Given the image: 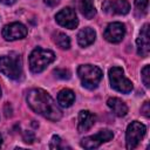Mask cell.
Listing matches in <instances>:
<instances>
[{
  "mask_svg": "<svg viewBox=\"0 0 150 150\" xmlns=\"http://www.w3.org/2000/svg\"><path fill=\"white\" fill-rule=\"evenodd\" d=\"M26 100L29 108L34 112L43 116L49 121L56 122L62 117V111L57 107L56 102L43 89H40V88L30 89L27 93Z\"/></svg>",
  "mask_w": 150,
  "mask_h": 150,
  "instance_id": "6da1fadb",
  "label": "cell"
},
{
  "mask_svg": "<svg viewBox=\"0 0 150 150\" xmlns=\"http://www.w3.org/2000/svg\"><path fill=\"white\" fill-rule=\"evenodd\" d=\"M0 73L12 80H20L23 75L22 59L20 54L12 52L7 55L0 56Z\"/></svg>",
  "mask_w": 150,
  "mask_h": 150,
  "instance_id": "7a4b0ae2",
  "label": "cell"
},
{
  "mask_svg": "<svg viewBox=\"0 0 150 150\" xmlns=\"http://www.w3.org/2000/svg\"><path fill=\"white\" fill-rule=\"evenodd\" d=\"M55 60V54L49 49L36 47L29 55V68L34 74H39L46 69Z\"/></svg>",
  "mask_w": 150,
  "mask_h": 150,
  "instance_id": "3957f363",
  "label": "cell"
},
{
  "mask_svg": "<svg viewBox=\"0 0 150 150\" xmlns=\"http://www.w3.org/2000/svg\"><path fill=\"white\" fill-rule=\"evenodd\" d=\"M77 75L81 83L87 89H95L100 81L102 80V70L97 66L93 64H81L77 68Z\"/></svg>",
  "mask_w": 150,
  "mask_h": 150,
  "instance_id": "277c9868",
  "label": "cell"
},
{
  "mask_svg": "<svg viewBox=\"0 0 150 150\" xmlns=\"http://www.w3.org/2000/svg\"><path fill=\"white\" fill-rule=\"evenodd\" d=\"M110 86L123 94H129L132 90V82L124 76V71L121 67H112L109 69Z\"/></svg>",
  "mask_w": 150,
  "mask_h": 150,
  "instance_id": "5b68a950",
  "label": "cell"
},
{
  "mask_svg": "<svg viewBox=\"0 0 150 150\" xmlns=\"http://www.w3.org/2000/svg\"><path fill=\"white\" fill-rule=\"evenodd\" d=\"M146 132V128L143 123L138 122V121H134L131 122L125 131V144H127V149H135L138 143L142 141V138L144 137Z\"/></svg>",
  "mask_w": 150,
  "mask_h": 150,
  "instance_id": "8992f818",
  "label": "cell"
},
{
  "mask_svg": "<svg viewBox=\"0 0 150 150\" xmlns=\"http://www.w3.org/2000/svg\"><path fill=\"white\" fill-rule=\"evenodd\" d=\"M112 137H114V132L111 130L102 129L93 136H87V137L82 138L81 139V146H83L86 149H96L102 143L109 142L110 139H112Z\"/></svg>",
  "mask_w": 150,
  "mask_h": 150,
  "instance_id": "52a82bcc",
  "label": "cell"
},
{
  "mask_svg": "<svg viewBox=\"0 0 150 150\" xmlns=\"http://www.w3.org/2000/svg\"><path fill=\"white\" fill-rule=\"evenodd\" d=\"M28 33V29L21 22H12L2 28V36L7 41H15L23 39Z\"/></svg>",
  "mask_w": 150,
  "mask_h": 150,
  "instance_id": "ba28073f",
  "label": "cell"
},
{
  "mask_svg": "<svg viewBox=\"0 0 150 150\" xmlns=\"http://www.w3.org/2000/svg\"><path fill=\"white\" fill-rule=\"evenodd\" d=\"M55 20L60 26L66 27L68 29H74L79 25V20H77L76 13L70 7H66V8L61 9L59 13H56Z\"/></svg>",
  "mask_w": 150,
  "mask_h": 150,
  "instance_id": "9c48e42d",
  "label": "cell"
},
{
  "mask_svg": "<svg viewBox=\"0 0 150 150\" xmlns=\"http://www.w3.org/2000/svg\"><path fill=\"white\" fill-rule=\"evenodd\" d=\"M125 35V27L122 22H111L107 26L103 36L107 41L111 43H118L123 40Z\"/></svg>",
  "mask_w": 150,
  "mask_h": 150,
  "instance_id": "30bf717a",
  "label": "cell"
},
{
  "mask_svg": "<svg viewBox=\"0 0 150 150\" xmlns=\"http://www.w3.org/2000/svg\"><path fill=\"white\" fill-rule=\"evenodd\" d=\"M102 8L107 14L124 15L130 11V4L128 0H105L102 4Z\"/></svg>",
  "mask_w": 150,
  "mask_h": 150,
  "instance_id": "8fae6325",
  "label": "cell"
},
{
  "mask_svg": "<svg viewBox=\"0 0 150 150\" xmlns=\"http://www.w3.org/2000/svg\"><path fill=\"white\" fill-rule=\"evenodd\" d=\"M137 43V53L142 57H146L150 52V34H149V25L145 23L139 32V35L136 40Z\"/></svg>",
  "mask_w": 150,
  "mask_h": 150,
  "instance_id": "7c38bea8",
  "label": "cell"
},
{
  "mask_svg": "<svg viewBox=\"0 0 150 150\" xmlns=\"http://www.w3.org/2000/svg\"><path fill=\"white\" fill-rule=\"evenodd\" d=\"M96 121V116L90 112L89 110H81L79 112V120H77V131L84 132L88 131Z\"/></svg>",
  "mask_w": 150,
  "mask_h": 150,
  "instance_id": "4fadbf2b",
  "label": "cell"
},
{
  "mask_svg": "<svg viewBox=\"0 0 150 150\" xmlns=\"http://www.w3.org/2000/svg\"><path fill=\"white\" fill-rule=\"evenodd\" d=\"M95 38H96L95 30L93 28H90V27H86V28H82L79 32V34H77V43L81 47H88L95 41Z\"/></svg>",
  "mask_w": 150,
  "mask_h": 150,
  "instance_id": "5bb4252c",
  "label": "cell"
},
{
  "mask_svg": "<svg viewBox=\"0 0 150 150\" xmlns=\"http://www.w3.org/2000/svg\"><path fill=\"white\" fill-rule=\"evenodd\" d=\"M107 104H108V107L111 109V111H112L116 116H118V117H123V116H125L127 112H128V107H127V104H125L122 100H120V98H117V97H110V98H108Z\"/></svg>",
  "mask_w": 150,
  "mask_h": 150,
  "instance_id": "9a60e30c",
  "label": "cell"
},
{
  "mask_svg": "<svg viewBox=\"0 0 150 150\" xmlns=\"http://www.w3.org/2000/svg\"><path fill=\"white\" fill-rule=\"evenodd\" d=\"M75 101V94L70 89H62L57 94V103L63 108L70 107Z\"/></svg>",
  "mask_w": 150,
  "mask_h": 150,
  "instance_id": "2e32d148",
  "label": "cell"
},
{
  "mask_svg": "<svg viewBox=\"0 0 150 150\" xmlns=\"http://www.w3.org/2000/svg\"><path fill=\"white\" fill-rule=\"evenodd\" d=\"M80 11L82 15L87 19H93L96 14V9L93 0H81L80 1Z\"/></svg>",
  "mask_w": 150,
  "mask_h": 150,
  "instance_id": "e0dca14e",
  "label": "cell"
},
{
  "mask_svg": "<svg viewBox=\"0 0 150 150\" xmlns=\"http://www.w3.org/2000/svg\"><path fill=\"white\" fill-rule=\"evenodd\" d=\"M53 40L56 43L57 47H60L61 49H69L70 48V39L61 32H57L53 35Z\"/></svg>",
  "mask_w": 150,
  "mask_h": 150,
  "instance_id": "ac0fdd59",
  "label": "cell"
},
{
  "mask_svg": "<svg viewBox=\"0 0 150 150\" xmlns=\"http://www.w3.org/2000/svg\"><path fill=\"white\" fill-rule=\"evenodd\" d=\"M148 5H149V0H135L134 1L135 16H137V18L144 16L148 11Z\"/></svg>",
  "mask_w": 150,
  "mask_h": 150,
  "instance_id": "d6986e66",
  "label": "cell"
},
{
  "mask_svg": "<svg viewBox=\"0 0 150 150\" xmlns=\"http://www.w3.org/2000/svg\"><path fill=\"white\" fill-rule=\"evenodd\" d=\"M141 76H142V81H143L144 86L146 88H149L150 87V66L149 64L144 66V68L141 71Z\"/></svg>",
  "mask_w": 150,
  "mask_h": 150,
  "instance_id": "ffe728a7",
  "label": "cell"
},
{
  "mask_svg": "<svg viewBox=\"0 0 150 150\" xmlns=\"http://www.w3.org/2000/svg\"><path fill=\"white\" fill-rule=\"evenodd\" d=\"M54 74H55L56 77L62 79V80H68L70 77V73L67 69H55Z\"/></svg>",
  "mask_w": 150,
  "mask_h": 150,
  "instance_id": "44dd1931",
  "label": "cell"
},
{
  "mask_svg": "<svg viewBox=\"0 0 150 150\" xmlns=\"http://www.w3.org/2000/svg\"><path fill=\"white\" fill-rule=\"evenodd\" d=\"M22 138H23V141H25L26 143L30 144V143H33V142L35 141V135H34V132H32V131L25 130V131L22 132Z\"/></svg>",
  "mask_w": 150,
  "mask_h": 150,
  "instance_id": "7402d4cb",
  "label": "cell"
},
{
  "mask_svg": "<svg viewBox=\"0 0 150 150\" xmlns=\"http://www.w3.org/2000/svg\"><path fill=\"white\" fill-rule=\"evenodd\" d=\"M49 148L50 149H60L61 148V138L59 136H53L52 141L49 143Z\"/></svg>",
  "mask_w": 150,
  "mask_h": 150,
  "instance_id": "603a6c76",
  "label": "cell"
},
{
  "mask_svg": "<svg viewBox=\"0 0 150 150\" xmlns=\"http://www.w3.org/2000/svg\"><path fill=\"white\" fill-rule=\"evenodd\" d=\"M141 112L145 116V117H149L150 116V103L149 101H145L143 103V105L141 107Z\"/></svg>",
  "mask_w": 150,
  "mask_h": 150,
  "instance_id": "cb8c5ba5",
  "label": "cell"
},
{
  "mask_svg": "<svg viewBox=\"0 0 150 150\" xmlns=\"http://www.w3.org/2000/svg\"><path fill=\"white\" fill-rule=\"evenodd\" d=\"M43 1H45L46 5H48L50 7H54V6H56L60 2V0H43Z\"/></svg>",
  "mask_w": 150,
  "mask_h": 150,
  "instance_id": "d4e9b609",
  "label": "cell"
},
{
  "mask_svg": "<svg viewBox=\"0 0 150 150\" xmlns=\"http://www.w3.org/2000/svg\"><path fill=\"white\" fill-rule=\"evenodd\" d=\"M1 4H5V5H12L15 2V0H0Z\"/></svg>",
  "mask_w": 150,
  "mask_h": 150,
  "instance_id": "484cf974",
  "label": "cell"
},
{
  "mask_svg": "<svg viewBox=\"0 0 150 150\" xmlns=\"http://www.w3.org/2000/svg\"><path fill=\"white\" fill-rule=\"evenodd\" d=\"M2 145V137H1V135H0V146Z\"/></svg>",
  "mask_w": 150,
  "mask_h": 150,
  "instance_id": "4316f807",
  "label": "cell"
},
{
  "mask_svg": "<svg viewBox=\"0 0 150 150\" xmlns=\"http://www.w3.org/2000/svg\"><path fill=\"white\" fill-rule=\"evenodd\" d=\"M0 97H1V88H0Z\"/></svg>",
  "mask_w": 150,
  "mask_h": 150,
  "instance_id": "83f0119b",
  "label": "cell"
}]
</instances>
